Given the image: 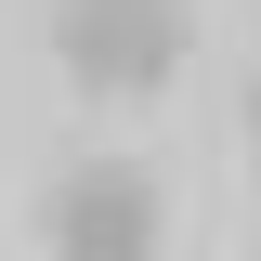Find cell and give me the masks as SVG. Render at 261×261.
<instances>
[{
    "instance_id": "obj_1",
    "label": "cell",
    "mask_w": 261,
    "mask_h": 261,
    "mask_svg": "<svg viewBox=\"0 0 261 261\" xmlns=\"http://www.w3.org/2000/svg\"><path fill=\"white\" fill-rule=\"evenodd\" d=\"M53 53L79 92H170L183 0H53Z\"/></svg>"
},
{
    "instance_id": "obj_2",
    "label": "cell",
    "mask_w": 261,
    "mask_h": 261,
    "mask_svg": "<svg viewBox=\"0 0 261 261\" xmlns=\"http://www.w3.org/2000/svg\"><path fill=\"white\" fill-rule=\"evenodd\" d=\"M39 235H53V261H157V170L79 157L39 196Z\"/></svg>"
},
{
    "instance_id": "obj_3",
    "label": "cell",
    "mask_w": 261,
    "mask_h": 261,
    "mask_svg": "<svg viewBox=\"0 0 261 261\" xmlns=\"http://www.w3.org/2000/svg\"><path fill=\"white\" fill-rule=\"evenodd\" d=\"M248 144H261V79H248Z\"/></svg>"
}]
</instances>
